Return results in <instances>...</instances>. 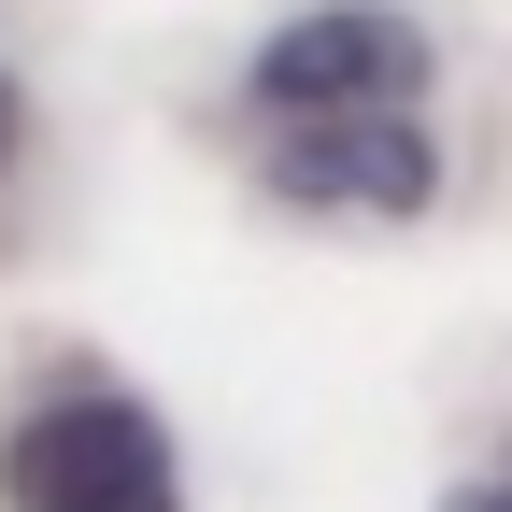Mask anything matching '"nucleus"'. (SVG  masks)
Returning <instances> with one entry per match:
<instances>
[{"mask_svg":"<svg viewBox=\"0 0 512 512\" xmlns=\"http://www.w3.org/2000/svg\"><path fill=\"white\" fill-rule=\"evenodd\" d=\"M441 512H512V456H498V470H470L456 498H441Z\"/></svg>","mask_w":512,"mask_h":512,"instance_id":"nucleus-4","label":"nucleus"},{"mask_svg":"<svg viewBox=\"0 0 512 512\" xmlns=\"http://www.w3.org/2000/svg\"><path fill=\"white\" fill-rule=\"evenodd\" d=\"M0 512H185V456L143 384L43 370L0 413Z\"/></svg>","mask_w":512,"mask_h":512,"instance_id":"nucleus-1","label":"nucleus"},{"mask_svg":"<svg viewBox=\"0 0 512 512\" xmlns=\"http://www.w3.org/2000/svg\"><path fill=\"white\" fill-rule=\"evenodd\" d=\"M256 200H271V214H313V228H413L441 200V128H427V100L256 128Z\"/></svg>","mask_w":512,"mask_h":512,"instance_id":"nucleus-2","label":"nucleus"},{"mask_svg":"<svg viewBox=\"0 0 512 512\" xmlns=\"http://www.w3.org/2000/svg\"><path fill=\"white\" fill-rule=\"evenodd\" d=\"M427 29L399 15V0H313V15H285L271 43L242 57V114L256 128H313V114H399L427 100Z\"/></svg>","mask_w":512,"mask_h":512,"instance_id":"nucleus-3","label":"nucleus"}]
</instances>
